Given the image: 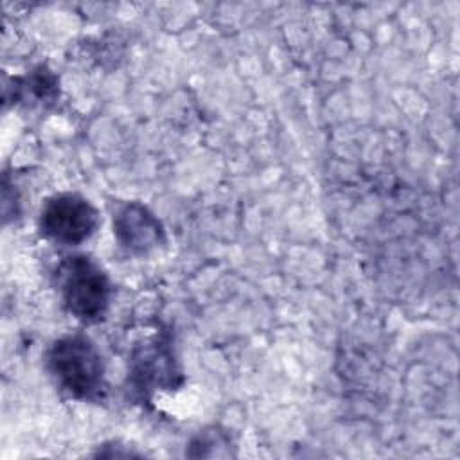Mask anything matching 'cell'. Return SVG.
I'll list each match as a JSON object with an SVG mask.
<instances>
[{
  "label": "cell",
  "instance_id": "obj_6",
  "mask_svg": "<svg viewBox=\"0 0 460 460\" xmlns=\"http://www.w3.org/2000/svg\"><path fill=\"white\" fill-rule=\"evenodd\" d=\"M14 101H29L31 104H50L59 97L58 77L43 65L36 66L23 77H14Z\"/></svg>",
  "mask_w": 460,
  "mask_h": 460
},
{
  "label": "cell",
  "instance_id": "obj_2",
  "mask_svg": "<svg viewBox=\"0 0 460 460\" xmlns=\"http://www.w3.org/2000/svg\"><path fill=\"white\" fill-rule=\"evenodd\" d=\"M58 296L81 323L101 322L111 302V282L104 268L86 253L65 255L54 271Z\"/></svg>",
  "mask_w": 460,
  "mask_h": 460
},
{
  "label": "cell",
  "instance_id": "obj_5",
  "mask_svg": "<svg viewBox=\"0 0 460 460\" xmlns=\"http://www.w3.org/2000/svg\"><path fill=\"white\" fill-rule=\"evenodd\" d=\"M113 235L117 244L135 257L147 255L165 243L160 219L138 201H128L115 212Z\"/></svg>",
  "mask_w": 460,
  "mask_h": 460
},
{
  "label": "cell",
  "instance_id": "obj_3",
  "mask_svg": "<svg viewBox=\"0 0 460 460\" xmlns=\"http://www.w3.org/2000/svg\"><path fill=\"white\" fill-rule=\"evenodd\" d=\"M99 225V210L77 192L52 194L45 199L38 217L41 235L63 246L83 244L97 232Z\"/></svg>",
  "mask_w": 460,
  "mask_h": 460
},
{
  "label": "cell",
  "instance_id": "obj_1",
  "mask_svg": "<svg viewBox=\"0 0 460 460\" xmlns=\"http://www.w3.org/2000/svg\"><path fill=\"white\" fill-rule=\"evenodd\" d=\"M54 385L70 399L97 402L106 395V365L97 345L81 332L56 338L45 350Z\"/></svg>",
  "mask_w": 460,
  "mask_h": 460
},
{
  "label": "cell",
  "instance_id": "obj_4",
  "mask_svg": "<svg viewBox=\"0 0 460 460\" xmlns=\"http://www.w3.org/2000/svg\"><path fill=\"white\" fill-rule=\"evenodd\" d=\"M128 383L142 401L149 399L155 392L174 390L183 383L167 332H156L133 347L129 354Z\"/></svg>",
  "mask_w": 460,
  "mask_h": 460
}]
</instances>
